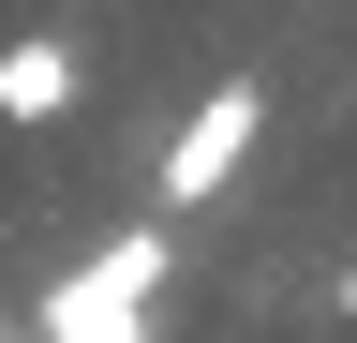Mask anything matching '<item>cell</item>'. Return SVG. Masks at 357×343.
I'll use <instances>...</instances> for the list:
<instances>
[{
    "label": "cell",
    "instance_id": "6da1fadb",
    "mask_svg": "<svg viewBox=\"0 0 357 343\" xmlns=\"http://www.w3.org/2000/svg\"><path fill=\"white\" fill-rule=\"evenodd\" d=\"M149 328H164V224H119L89 269L45 284V314H30V343H149Z\"/></svg>",
    "mask_w": 357,
    "mask_h": 343
},
{
    "label": "cell",
    "instance_id": "7a4b0ae2",
    "mask_svg": "<svg viewBox=\"0 0 357 343\" xmlns=\"http://www.w3.org/2000/svg\"><path fill=\"white\" fill-rule=\"evenodd\" d=\"M253 135H268V90H253V75H223V90L164 135V209H208V194L253 164Z\"/></svg>",
    "mask_w": 357,
    "mask_h": 343
},
{
    "label": "cell",
    "instance_id": "3957f363",
    "mask_svg": "<svg viewBox=\"0 0 357 343\" xmlns=\"http://www.w3.org/2000/svg\"><path fill=\"white\" fill-rule=\"evenodd\" d=\"M75 90H89V60L60 30H15V45H0V119H60Z\"/></svg>",
    "mask_w": 357,
    "mask_h": 343
}]
</instances>
